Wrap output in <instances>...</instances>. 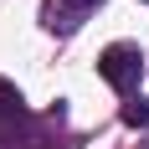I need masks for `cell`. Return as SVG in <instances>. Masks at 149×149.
<instances>
[{"label":"cell","instance_id":"3","mask_svg":"<svg viewBox=\"0 0 149 149\" xmlns=\"http://www.w3.org/2000/svg\"><path fill=\"white\" fill-rule=\"evenodd\" d=\"M123 123H129V129H149V103L144 98H129V103H123Z\"/></svg>","mask_w":149,"mask_h":149},{"label":"cell","instance_id":"1","mask_svg":"<svg viewBox=\"0 0 149 149\" xmlns=\"http://www.w3.org/2000/svg\"><path fill=\"white\" fill-rule=\"evenodd\" d=\"M98 72H103V82L113 93H123V98H139V82H144V52H139L134 41H113L98 57Z\"/></svg>","mask_w":149,"mask_h":149},{"label":"cell","instance_id":"2","mask_svg":"<svg viewBox=\"0 0 149 149\" xmlns=\"http://www.w3.org/2000/svg\"><path fill=\"white\" fill-rule=\"evenodd\" d=\"M98 5H103V0H41V26L52 31V36H72V31H82V21H88Z\"/></svg>","mask_w":149,"mask_h":149}]
</instances>
